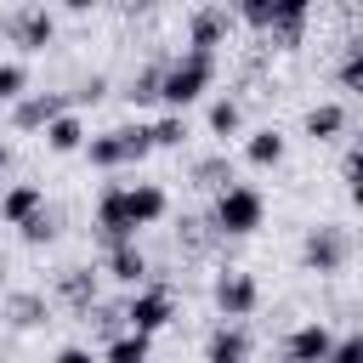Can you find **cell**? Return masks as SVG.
<instances>
[{
  "label": "cell",
  "instance_id": "cell-1",
  "mask_svg": "<svg viewBox=\"0 0 363 363\" xmlns=\"http://www.w3.org/2000/svg\"><path fill=\"white\" fill-rule=\"evenodd\" d=\"M216 79V51H182V57H164V74H159V96L170 108H187L193 96H204V85Z\"/></svg>",
  "mask_w": 363,
  "mask_h": 363
},
{
  "label": "cell",
  "instance_id": "cell-2",
  "mask_svg": "<svg viewBox=\"0 0 363 363\" xmlns=\"http://www.w3.org/2000/svg\"><path fill=\"white\" fill-rule=\"evenodd\" d=\"M261 216H267V199H261L255 187H244V182H233L227 193H216V210H210V227H216L221 238H250V233L261 227Z\"/></svg>",
  "mask_w": 363,
  "mask_h": 363
},
{
  "label": "cell",
  "instance_id": "cell-3",
  "mask_svg": "<svg viewBox=\"0 0 363 363\" xmlns=\"http://www.w3.org/2000/svg\"><path fill=\"white\" fill-rule=\"evenodd\" d=\"M352 261V233L340 227V221H318V227H306V238H301V267L306 272H340Z\"/></svg>",
  "mask_w": 363,
  "mask_h": 363
},
{
  "label": "cell",
  "instance_id": "cell-4",
  "mask_svg": "<svg viewBox=\"0 0 363 363\" xmlns=\"http://www.w3.org/2000/svg\"><path fill=\"white\" fill-rule=\"evenodd\" d=\"M176 318V295H170V284H147V289H136L130 301H125V323H130V335H159L164 323Z\"/></svg>",
  "mask_w": 363,
  "mask_h": 363
},
{
  "label": "cell",
  "instance_id": "cell-5",
  "mask_svg": "<svg viewBox=\"0 0 363 363\" xmlns=\"http://www.w3.org/2000/svg\"><path fill=\"white\" fill-rule=\"evenodd\" d=\"M0 34H6L11 45H23V51H45V45L57 40V17H51L45 6H11V11L0 17Z\"/></svg>",
  "mask_w": 363,
  "mask_h": 363
},
{
  "label": "cell",
  "instance_id": "cell-6",
  "mask_svg": "<svg viewBox=\"0 0 363 363\" xmlns=\"http://www.w3.org/2000/svg\"><path fill=\"white\" fill-rule=\"evenodd\" d=\"M210 301H216V312H221L227 323H238V318H250V312H255L261 289H255V278H250L244 267H221V272H216V284H210Z\"/></svg>",
  "mask_w": 363,
  "mask_h": 363
},
{
  "label": "cell",
  "instance_id": "cell-7",
  "mask_svg": "<svg viewBox=\"0 0 363 363\" xmlns=\"http://www.w3.org/2000/svg\"><path fill=\"white\" fill-rule=\"evenodd\" d=\"M91 233H96L108 250L136 238V227H130V216H125V187H102V199H96V227H91Z\"/></svg>",
  "mask_w": 363,
  "mask_h": 363
},
{
  "label": "cell",
  "instance_id": "cell-8",
  "mask_svg": "<svg viewBox=\"0 0 363 363\" xmlns=\"http://www.w3.org/2000/svg\"><path fill=\"white\" fill-rule=\"evenodd\" d=\"M57 113H68V96L62 91H34V96H17L11 102V125L17 130H45Z\"/></svg>",
  "mask_w": 363,
  "mask_h": 363
},
{
  "label": "cell",
  "instance_id": "cell-9",
  "mask_svg": "<svg viewBox=\"0 0 363 363\" xmlns=\"http://www.w3.org/2000/svg\"><path fill=\"white\" fill-rule=\"evenodd\" d=\"M187 34H193V51H216L233 34V11L227 6H199L193 23H187Z\"/></svg>",
  "mask_w": 363,
  "mask_h": 363
},
{
  "label": "cell",
  "instance_id": "cell-10",
  "mask_svg": "<svg viewBox=\"0 0 363 363\" xmlns=\"http://www.w3.org/2000/svg\"><path fill=\"white\" fill-rule=\"evenodd\" d=\"M329 346H335V335H329L323 323H301V329L284 340V363H323Z\"/></svg>",
  "mask_w": 363,
  "mask_h": 363
},
{
  "label": "cell",
  "instance_id": "cell-11",
  "mask_svg": "<svg viewBox=\"0 0 363 363\" xmlns=\"http://www.w3.org/2000/svg\"><path fill=\"white\" fill-rule=\"evenodd\" d=\"M164 210H170L164 187H153V182H136V187H125V216H130V227H153Z\"/></svg>",
  "mask_w": 363,
  "mask_h": 363
},
{
  "label": "cell",
  "instance_id": "cell-12",
  "mask_svg": "<svg viewBox=\"0 0 363 363\" xmlns=\"http://www.w3.org/2000/svg\"><path fill=\"white\" fill-rule=\"evenodd\" d=\"M244 357H250L244 323H216L210 340H204V363H244Z\"/></svg>",
  "mask_w": 363,
  "mask_h": 363
},
{
  "label": "cell",
  "instance_id": "cell-13",
  "mask_svg": "<svg viewBox=\"0 0 363 363\" xmlns=\"http://www.w3.org/2000/svg\"><path fill=\"white\" fill-rule=\"evenodd\" d=\"M301 34H306V0H284L278 17H272V28H267V45L289 51V45H301Z\"/></svg>",
  "mask_w": 363,
  "mask_h": 363
},
{
  "label": "cell",
  "instance_id": "cell-14",
  "mask_svg": "<svg viewBox=\"0 0 363 363\" xmlns=\"http://www.w3.org/2000/svg\"><path fill=\"white\" fill-rule=\"evenodd\" d=\"M102 267H108V278H113V284H130V289L147 278V255H142V244H136V238H130V244H113Z\"/></svg>",
  "mask_w": 363,
  "mask_h": 363
},
{
  "label": "cell",
  "instance_id": "cell-15",
  "mask_svg": "<svg viewBox=\"0 0 363 363\" xmlns=\"http://www.w3.org/2000/svg\"><path fill=\"white\" fill-rule=\"evenodd\" d=\"M45 318H51V306H45L40 289H11V295H6V323H11V329H40Z\"/></svg>",
  "mask_w": 363,
  "mask_h": 363
},
{
  "label": "cell",
  "instance_id": "cell-16",
  "mask_svg": "<svg viewBox=\"0 0 363 363\" xmlns=\"http://www.w3.org/2000/svg\"><path fill=\"white\" fill-rule=\"evenodd\" d=\"M57 295H62L74 312H85L91 301H102V295H96V272H91V267H62V272H57Z\"/></svg>",
  "mask_w": 363,
  "mask_h": 363
},
{
  "label": "cell",
  "instance_id": "cell-17",
  "mask_svg": "<svg viewBox=\"0 0 363 363\" xmlns=\"http://www.w3.org/2000/svg\"><path fill=\"white\" fill-rule=\"evenodd\" d=\"M40 204H45V193H40L34 182H17V187H6V193H0V221H6V227H23Z\"/></svg>",
  "mask_w": 363,
  "mask_h": 363
},
{
  "label": "cell",
  "instance_id": "cell-18",
  "mask_svg": "<svg viewBox=\"0 0 363 363\" xmlns=\"http://www.w3.org/2000/svg\"><path fill=\"white\" fill-rule=\"evenodd\" d=\"M176 244H182V255H210L221 244V233L210 227V216H182L176 221Z\"/></svg>",
  "mask_w": 363,
  "mask_h": 363
},
{
  "label": "cell",
  "instance_id": "cell-19",
  "mask_svg": "<svg viewBox=\"0 0 363 363\" xmlns=\"http://www.w3.org/2000/svg\"><path fill=\"white\" fill-rule=\"evenodd\" d=\"M193 187H199V193H227V187H233V159H227V153L193 159Z\"/></svg>",
  "mask_w": 363,
  "mask_h": 363
},
{
  "label": "cell",
  "instance_id": "cell-20",
  "mask_svg": "<svg viewBox=\"0 0 363 363\" xmlns=\"http://www.w3.org/2000/svg\"><path fill=\"white\" fill-rule=\"evenodd\" d=\"M85 323L113 346V340L125 335V301H91V306H85Z\"/></svg>",
  "mask_w": 363,
  "mask_h": 363
},
{
  "label": "cell",
  "instance_id": "cell-21",
  "mask_svg": "<svg viewBox=\"0 0 363 363\" xmlns=\"http://www.w3.org/2000/svg\"><path fill=\"white\" fill-rule=\"evenodd\" d=\"M340 130H346V108H340V102L306 108V136H312V142H329V136H340Z\"/></svg>",
  "mask_w": 363,
  "mask_h": 363
},
{
  "label": "cell",
  "instance_id": "cell-22",
  "mask_svg": "<svg viewBox=\"0 0 363 363\" xmlns=\"http://www.w3.org/2000/svg\"><path fill=\"white\" fill-rule=\"evenodd\" d=\"M45 147H51V153H74V147H85V125H79L74 113H57V119L45 125Z\"/></svg>",
  "mask_w": 363,
  "mask_h": 363
},
{
  "label": "cell",
  "instance_id": "cell-23",
  "mask_svg": "<svg viewBox=\"0 0 363 363\" xmlns=\"http://www.w3.org/2000/svg\"><path fill=\"white\" fill-rule=\"evenodd\" d=\"M57 227H62V210H57V204H40V210L17 227V238H23V244H51Z\"/></svg>",
  "mask_w": 363,
  "mask_h": 363
},
{
  "label": "cell",
  "instance_id": "cell-24",
  "mask_svg": "<svg viewBox=\"0 0 363 363\" xmlns=\"http://www.w3.org/2000/svg\"><path fill=\"white\" fill-rule=\"evenodd\" d=\"M159 74H164V62H142L130 79H125V102H159Z\"/></svg>",
  "mask_w": 363,
  "mask_h": 363
},
{
  "label": "cell",
  "instance_id": "cell-25",
  "mask_svg": "<svg viewBox=\"0 0 363 363\" xmlns=\"http://www.w3.org/2000/svg\"><path fill=\"white\" fill-rule=\"evenodd\" d=\"M244 159H250V164H278V159H284V136H278V125H261V130L244 142Z\"/></svg>",
  "mask_w": 363,
  "mask_h": 363
},
{
  "label": "cell",
  "instance_id": "cell-26",
  "mask_svg": "<svg viewBox=\"0 0 363 363\" xmlns=\"http://www.w3.org/2000/svg\"><path fill=\"white\" fill-rule=\"evenodd\" d=\"M238 125H244L238 96H216V102H210V130H216V136H238Z\"/></svg>",
  "mask_w": 363,
  "mask_h": 363
},
{
  "label": "cell",
  "instance_id": "cell-27",
  "mask_svg": "<svg viewBox=\"0 0 363 363\" xmlns=\"http://www.w3.org/2000/svg\"><path fill=\"white\" fill-rule=\"evenodd\" d=\"M113 142H119V159H125V164H136V159H147V153H153L147 125H119V130H113Z\"/></svg>",
  "mask_w": 363,
  "mask_h": 363
},
{
  "label": "cell",
  "instance_id": "cell-28",
  "mask_svg": "<svg viewBox=\"0 0 363 363\" xmlns=\"http://www.w3.org/2000/svg\"><path fill=\"white\" fill-rule=\"evenodd\" d=\"M147 142H153V147H182V142H187V119H182V113L153 119V125H147Z\"/></svg>",
  "mask_w": 363,
  "mask_h": 363
},
{
  "label": "cell",
  "instance_id": "cell-29",
  "mask_svg": "<svg viewBox=\"0 0 363 363\" xmlns=\"http://www.w3.org/2000/svg\"><path fill=\"white\" fill-rule=\"evenodd\" d=\"M85 159H91L96 170H119V164H125V159H119V142H113V130L91 136V142H85Z\"/></svg>",
  "mask_w": 363,
  "mask_h": 363
},
{
  "label": "cell",
  "instance_id": "cell-30",
  "mask_svg": "<svg viewBox=\"0 0 363 363\" xmlns=\"http://www.w3.org/2000/svg\"><path fill=\"white\" fill-rule=\"evenodd\" d=\"M278 6H284V0H238V11H233V17H244L250 28H261V34H267V28H272V17H278Z\"/></svg>",
  "mask_w": 363,
  "mask_h": 363
},
{
  "label": "cell",
  "instance_id": "cell-31",
  "mask_svg": "<svg viewBox=\"0 0 363 363\" xmlns=\"http://www.w3.org/2000/svg\"><path fill=\"white\" fill-rule=\"evenodd\" d=\"M108 363H153L147 357V335H119L108 346Z\"/></svg>",
  "mask_w": 363,
  "mask_h": 363
},
{
  "label": "cell",
  "instance_id": "cell-32",
  "mask_svg": "<svg viewBox=\"0 0 363 363\" xmlns=\"http://www.w3.org/2000/svg\"><path fill=\"white\" fill-rule=\"evenodd\" d=\"M340 85L357 91L363 85V40H346V57H340Z\"/></svg>",
  "mask_w": 363,
  "mask_h": 363
},
{
  "label": "cell",
  "instance_id": "cell-33",
  "mask_svg": "<svg viewBox=\"0 0 363 363\" xmlns=\"http://www.w3.org/2000/svg\"><path fill=\"white\" fill-rule=\"evenodd\" d=\"M23 85H28L23 62H0V102H17V96H23Z\"/></svg>",
  "mask_w": 363,
  "mask_h": 363
},
{
  "label": "cell",
  "instance_id": "cell-34",
  "mask_svg": "<svg viewBox=\"0 0 363 363\" xmlns=\"http://www.w3.org/2000/svg\"><path fill=\"white\" fill-rule=\"evenodd\" d=\"M323 363H363V335H340Z\"/></svg>",
  "mask_w": 363,
  "mask_h": 363
},
{
  "label": "cell",
  "instance_id": "cell-35",
  "mask_svg": "<svg viewBox=\"0 0 363 363\" xmlns=\"http://www.w3.org/2000/svg\"><path fill=\"white\" fill-rule=\"evenodd\" d=\"M79 102H96V96H108V79L102 74H91V79H79V91H74Z\"/></svg>",
  "mask_w": 363,
  "mask_h": 363
},
{
  "label": "cell",
  "instance_id": "cell-36",
  "mask_svg": "<svg viewBox=\"0 0 363 363\" xmlns=\"http://www.w3.org/2000/svg\"><path fill=\"white\" fill-rule=\"evenodd\" d=\"M51 363H96V357H91V352H85V346H62V352H57V357H51Z\"/></svg>",
  "mask_w": 363,
  "mask_h": 363
},
{
  "label": "cell",
  "instance_id": "cell-37",
  "mask_svg": "<svg viewBox=\"0 0 363 363\" xmlns=\"http://www.w3.org/2000/svg\"><path fill=\"white\" fill-rule=\"evenodd\" d=\"M6 164H11V147H6V142H0V176H6Z\"/></svg>",
  "mask_w": 363,
  "mask_h": 363
},
{
  "label": "cell",
  "instance_id": "cell-38",
  "mask_svg": "<svg viewBox=\"0 0 363 363\" xmlns=\"http://www.w3.org/2000/svg\"><path fill=\"white\" fill-rule=\"evenodd\" d=\"M0 193H6V182H0Z\"/></svg>",
  "mask_w": 363,
  "mask_h": 363
},
{
  "label": "cell",
  "instance_id": "cell-39",
  "mask_svg": "<svg viewBox=\"0 0 363 363\" xmlns=\"http://www.w3.org/2000/svg\"><path fill=\"white\" fill-rule=\"evenodd\" d=\"M0 363H6V357H0Z\"/></svg>",
  "mask_w": 363,
  "mask_h": 363
}]
</instances>
